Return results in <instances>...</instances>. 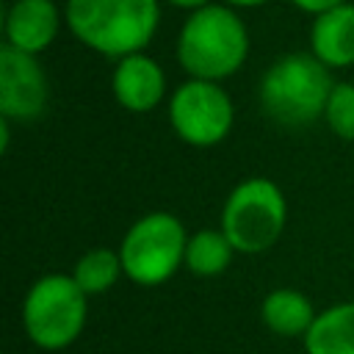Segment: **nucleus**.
<instances>
[{
    "label": "nucleus",
    "mask_w": 354,
    "mask_h": 354,
    "mask_svg": "<svg viewBox=\"0 0 354 354\" xmlns=\"http://www.w3.org/2000/svg\"><path fill=\"white\" fill-rule=\"evenodd\" d=\"M288 224V199L282 188L268 177H246L224 199L221 232L235 252L260 254L271 249Z\"/></svg>",
    "instance_id": "39448f33"
},
{
    "label": "nucleus",
    "mask_w": 354,
    "mask_h": 354,
    "mask_svg": "<svg viewBox=\"0 0 354 354\" xmlns=\"http://www.w3.org/2000/svg\"><path fill=\"white\" fill-rule=\"evenodd\" d=\"M221 3L230 6V8H235V11H241V8H257V6H263L268 0H221Z\"/></svg>",
    "instance_id": "aec40b11"
},
{
    "label": "nucleus",
    "mask_w": 354,
    "mask_h": 354,
    "mask_svg": "<svg viewBox=\"0 0 354 354\" xmlns=\"http://www.w3.org/2000/svg\"><path fill=\"white\" fill-rule=\"evenodd\" d=\"M188 232L169 210H152L130 224L119 243L124 277L141 288L169 282L185 266Z\"/></svg>",
    "instance_id": "423d86ee"
},
{
    "label": "nucleus",
    "mask_w": 354,
    "mask_h": 354,
    "mask_svg": "<svg viewBox=\"0 0 354 354\" xmlns=\"http://www.w3.org/2000/svg\"><path fill=\"white\" fill-rule=\"evenodd\" d=\"M310 53L329 69L354 66V3L313 17Z\"/></svg>",
    "instance_id": "9b49d317"
},
{
    "label": "nucleus",
    "mask_w": 354,
    "mask_h": 354,
    "mask_svg": "<svg viewBox=\"0 0 354 354\" xmlns=\"http://www.w3.org/2000/svg\"><path fill=\"white\" fill-rule=\"evenodd\" d=\"M61 22L64 14L55 6V0H11V6L3 14L6 44L39 55L55 41Z\"/></svg>",
    "instance_id": "9d476101"
},
{
    "label": "nucleus",
    "mask_w": 354,
    "mask_h": 354,
    "mask_svg": "<svg viewBox=\"0 0 354 354\" xmlns=\"http://www.w3.org/2000/svg\"><path fill=\"white\" fill-rule=\"evenodd\" d=\"M315 307L307 299V293L296 290V288H277L271 293H266L263 304H260V318L263 324L282 337H304L307 329L315 321Z\"/></svg>",
    "instance_id": "f8f14e48"
},
{
    "label": "nucleus",
    "mask_w": 354,
    "mask_h": 354,
    "mask_svg": "<svg viewBox=\"0 0 354 354\" xmlns=\"http://www.w3.org/2000/svg\"><path fill=\"white\" fill-rule=\"evenodd\" d=\"M166 116L177 138L191 147L207 149L230 136L235 122V105L221 83L188 77L171 91Z\"/></svg>",
    "instance_id": "0eeeda50"
},
{
    "label": "nucleus",
    "mask_w": 354,
    "mask_h": 354,
    "mask_svg": "<svg viewBox=\"0 0 354 354\" xmlns=\"http://www.w3.org/2000/svg\"><path fill=\"white\" fill-rule=\"evenodd\" d=\"M111 91L124 111L149 113L166 100V72L147 53L124 55L113 66Z\"/></svg>",
    "instance_id": "1a4fd4ad"
},
{
    "label": "nucleus",
    "mask_w": 354,
    "mask_h": 354,
    "mask_svg": "<svg viewBox=\"0 0 354 354\" xmlns=\"http://www.w3.org/2000/svg\"><path fill=\"white\" fill-rule=\"evenodd\" d=\"M88 318V296L72 279V274L39 277L22 299V326L28 340L44 351H61L72 346Z\"/></svg>",
    "instance_id": "20e7f679"
},
{
    "label": "nucleus",
    "mask_w": 354,
    "mask_h": 354,
    "mask_svg": "<svg viewBox=\"0 0 354 354\" xmlns=\"http://www.w3.org/2000/svg\"><path fill=\"white\" fill-rule=\"evenodd\" d=\"M50 100L47 72L39 55L0 47V116L8 122H33L44 113Z\"/></svg>",
    "instance_id": "6e6552de"
},
{
    "label": "nucleus",
    "mask_w": 354,
    "mask_h": 354,
    "mask_svg": "<svg viewBox=\"0 0 354 354\" xmlns=\"http://www.w3.org/2000/svg\"><path fill=\"white\" fill-rule=\"evenodd\" d=\"M332 88V69L313 53H288L263 72L257 97L271 122L282 127H307L324 119Z\"/></svg>",
    "instance_id": "7ed1b4c3"
},
{
    "label": "nucleus",
    "mask_w": 354,
    "mask_h": 354,
    "mask_svg": "<svg viewBox=\"0 0 354 354\" xmlns=\"http://www.w3.org/2000/svg\"><path fill=\"white\" fill-rule=\"evenodd\" d=\"M119 277H124L119 249H108V246H94V249L83 252L72 268V279L80 285V290L86 296L111 290L119 282Z\"/></svg>",
    "instance_id": "2eb2a0df"
},
{
    "label": "nucleus",
    "mask_w": 354,
    "mask_h": 354,
    "mask_svg": "<svg viewBox=\"0 0 354 354\" xmlns=\"http://www.w3.org/2000/svg\"><path fill=\"white\" fill-rule=\"evenodd\" d=\"M307 354H354V299L321 310L304 335Z\"/></svg>",
    "instance_id": "ddd939ff"
},
{
    "label": "nucleus",
    "mask_w": 354,
    "mask_h": 354,
    "mask_svg": "<svg viewBox=\"0 0 354 354\" xmlns=\"http://www.w3.org/2000/svg\"><path fill=\"white\" fill-rule=\"evenodd\" d=\"M324 122L337 138L354 141V83H335L324 111Z\"/></svg>",
    "instance_id": "dca6fc26"
},
{
    "label": "nucleus",
    "mask_w": 354,
    "mask_h": 354,
    "mask_svg": "<svg viewBox=\"0 0 354 354\" xmlns=\"http://www.w3.org/2000/svg\"><path fill=\"white\" fill-rule=\"evenodd\" d=\"M69 33L105 58L144 53L160 25V0H66Z\"/></svg>",
    "instance_id": "f257e3e1"
},
{
    "label": "nucleus",
    "mask_w": 354,
    "mask_h": 354,
    "mask_svg": "<svg viewBox=\"0 0 354 354\" xmlns=\"http://www.w3.org/2000/svg\"><path fill=\"white\" fill-rule=\"evenodd\" d=\"M246 55V22L235 8L224 3H210L191 11L177 33V61L194 80L221 83L243 66Z\"/></svg>",
    "instance_id": "f03ea898"
},
{
    "label": "nucleus",
    "mask_w": 354,
    "mask_h": 354,
    "mask_svg": "<svg viewBox=\"0 0 354 354\" xmlns=\"http://www.w3.org/2000/svg\"><path fill=\"white\" fill-rule=\"evenodd\" d=\"M166 3L174 6V8H185V11H196V8L210 6V0H166Z\"/></svg>",
    "instance_id": "a211bd4d"
},
{
    "label": "nucleus",
    "mask_w": 354,
    "mask_h": 354,
    "mask_svg": "<svg viewBox=\"0 0 354 354\" xmlns=\"http://www.w3.org/2000/svg\"><path fill=\"white\" fill-rule=\"evenodd\" d=\"M8 144H11V122L0 119V152H6Z\"/></svg>",
    "instance_id": "6ab92c4d"
},
{
    "label": "nucleus",
    "mask_w": 354,
    "mask_h": 354,
    "mask_svg": "<svg viewBox=\"0 0 354 354\" xmlns=\"http://www.w3.org/2000/svg\"><path fill=\"white\" fill-rule=\"evenodd\" d=\"M290 3H293L299 11L318 17V14L332 11V8H337V6H343V3H348V0H290Z\"/></svg>",
    "instance_id": "f3484780"
},
{
    "label": "nucleus",
    "mask_w": 354,
    "mask_h": 354,
    "mask_svg": "<svg viewBox=\"0 0 354 354\" xmlns=\"http://www.w3.org/2000/svg\"><path fill=\"white\" fill-rule=\"evenodd\" d=\"M235 257V246L230 243V238L213 227H205L194 235H188V246H185V268L194 274V277H202V279H210V277H218L230 268Z\"/></svg>",
    "instance_id": "4468645a"
}]
</instances>
